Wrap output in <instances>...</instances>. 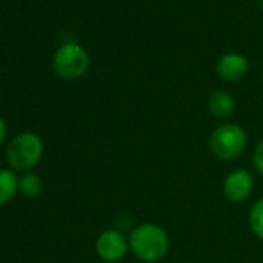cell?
I'll use <instances>...</instances> for the list:
<instances>
[{
    "label": "cell",
    "instance_id": "8",
    "mask_svg": "<svg viewBox=\"0 0 263 263\" xmlns=\"http://www.w3.org/2000/svg\"><path fill=\"white\" fill-rule=\"evenodd\" d=\"M208 110L217 119H228L235 111V99L228 91L217 90L208 99Z\"/></svg>",
    "mask_w": 263,
    "mask_h": 263
},
{
    "label": "cell",
    "instance_id": "7",
    "mask_svg": "<svg viewBox=\"0 0 263 263\" xmlns=\"http://www.w3.org/2000/svg\"><path fill=\"white\" fill-rule=\"evenodd\" d=\"M215 71L224 82H238L248 74L249 62L240 53H226L217 61Z\"/></svg>",
    "mask_w": 263,
    "mask_h": 263
},
{
    "label": "cell",
    "instance_id": "4",
    "mask_svg": "<svg viewBox=\"0 0 263 263\" xmlns=\"http://www.w3.org/2000/svg\"><path fill=\"white\" fill-rule=\"evenodd\" d=\"M51 65L58 78L64 81H74L87 73L90 56L82 45L76 42H67L54 51Z\"/></svg>",
    "mask_w": 263,
    "mask_h": 263
},
{
    "label": "cell",
    "instance_id": "14",
    "mask_svg": "<svg viewBox=\"0 0 263 263\" xmlns=\"http://www.w3.org/2000/svg\"><path fill=\"white\" fill-rule=\"evenodd\" d=\"M260 7H261V11H263V0H261V2H260Z\"/></svg>",
    "mask_w": 263,
    "mask_h": 263
},
{
    "label": "cell",
    "instance_id": "1",
    "mask_svg": "<svg viewBox=\"0 0 263 263\" xmlns=\"http://www.w3.org/2000/svg\"><path fill=\"white\" fill-rule=\"evenodd\" d=\"M171 248L167 232L157 223H141L128 235V249L144 263L163 260Z\"/></svg>",
    "mask_w": 263,
    "mask_h": 263
},
{
    "label": "cell",
    "instance_id": "5",
    "mask_svg": "<svg viewBox=\"0 0 263 263\" xmlns=\"http://www.w3.org/2000/svg\"><path fill=\"white\" fill-rule=\"evenodd\" d=\"M95 251L98 257L107 263L119 261L128 251V240L116 229H107L101 232L95 241Z\"/></svg>",
    "mask_w": 263,
    "mask_h": 263
},
{
    "label": "cell",
    "instance_id": "3",
    "mask_svg": "<svg viewBox=\"0 0 263 263\" xmlns=\"http://www.w3.org/2000/svg\"><path fill=\"white\" fill-rule=\"evenodd\" d=\"M248 144L246 132L241 125L224 122L218 125L211 135L209 149L221 161H232L238 158Z\"/></svg>",
    "mask_w": 263,
    "mask_h": 263
},
{
    "label": "cell",
    "instance_id": "13",
    "mask_svg": "<svg viewBox=\"0 0 263 263\" xmlns=\"http://www.w3.org/2000/svg\"><path fill=\"white\" fill-rule=\"evenodd\" d=\"M7 134H8L7 122H5V119L2 116H0V144H2L7 140Z\"/></svg>",
    "mask_w": 263,
    "mask_h": 263
},
{
    "label": "cell",
    "instance_id": "2",
    "mask_svg": "<svg viewBox=\"0 0 263 263\" xmlns=\"http://www.w3.org/2000/svg\"><path fill=\"white\" fill-rule=\"evenodd\" d=\"M7 161L16 172H30L44 155V141L37 134L24 132L16 135L7 146Z\"/></svg>",
    "mask_w": 263,
    "mask_h": 263
},
{
    "label": "cell",
    "instance_id": "12",
    "mask_svg": "<svg viewBox=\"0 0 263 263\" xmlns=\"http://www.w3.org/2000/svg\"><path fill=\"white\" fill-rule=\"evenodd\" d=\"M252 166L254 169L263 175V141H260L257 144V147L254 149V154H252Z\"/></svg>",
    "mask_w": 263,
    "mask_h": 263
},
{
    "label": "cell",
    "instance_id": "10",
    "mask_svg": "<svg viewBox=\"0 0 263 263\" xmlns=\"http://www.w3.org/2000/svg\"><path fill=\"white\" fill-rule=\"evenodd\" d=\"M44 189V181L39 177V174L30 171V172H24L19 177V192L27 197V198H34L37 197Z\"/></svg>",
    "mask_w": 263,
    "mask_h": 263
},
{
    "label": "cell",
    "instance_id": "9",
    "mask_svg": "<svg viewBox=\"0 0 263 263\" xmlns=\"http://www.w3.org/2000/svg\"><path fill=\"white\" fill-rule=\"evenodd\" d=\"M19 192V175L13 169H0V206L8 204Z\"/></svg>",
    "mask_w": 263,
    "mask_h": 263
},
{
    "label": "cell",
    "instance_id": "11",
    "mask_svg": "<svg viewBox=\"0 0 263 263\" xmlns=\"http://www.w3.org/2000/svg\"><path fill=\"white\" fill-rule=\"evenodd\" d=\"M249 228L255 237L263 240V197L258 198L249 212Z\"/></svg>",
    "mask_w": 263,
    "mask_h": 263
},
{
    "label": "cell",
    "instance_id": "6",
    "mask_svg": "<svg viewBox=\"0 0 263 263\" xmlns=\"http://www.w3.org/2000/svg\"><path fill=\"white\" fill-rule=\"evenodd\" d=\"M254 191V177L246 169H234L223 181V194L231 203H245Z\"/></svg>",
    "mask_w": 263,
    "mask_h": 263
}]
</instances>
